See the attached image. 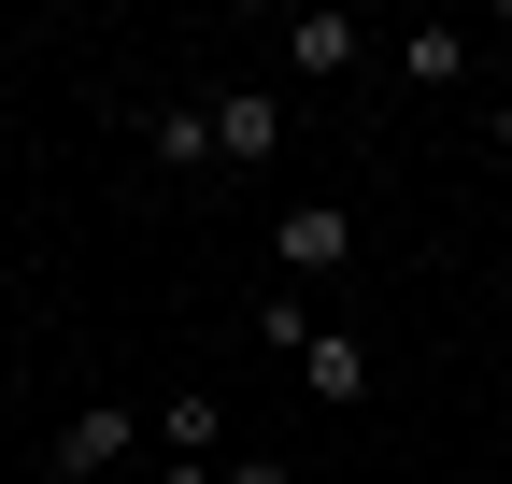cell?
<instances>
[{"instance_id":"2","label":"cell","mask_w":512,"mask_h":484,"mask_svg":"<svg viewBox=\"0 0 512 484\" xmlns=\"http://www.w3.org/2000/svg\"><path fill=\"white\" fill-rule=\"evenodd\" d=\"M271 257H285V271H342V257H356V214H342V200H285V214H271Z\"/></svg>"},{"instance_id":"7","label":"cell","mask_w":512,"mask_h":484,"mask_svg":"<svg viewBox=\"0 0 512 484\" xmlns=\"http://www.w3.org/2000/svg\"><path fill=\"white\" fill-rule=\"evenodd\" d=\"M143 428H157L171 456H214V442H228V413H214V385H185V399H157V413H143Z\"/></svg>"},{"instance_id":"4","label":"cell","mask_w":512,"mask_h":484,"mask_svg":"<svg viewBox=\"0 0 512 484\" xmlns=\"http://www.w3.org/2000/svg\"><path fill=\"white\" fill-rule=\"evenodd\" d=\"M356 57H370V29H356V15H299V29H285V72H313V86L356 72Z\"/></svg>"},{"instance_id":"3","label":"cell","mask_w":512,"mask_h":484,"mask_svg":"<svg viewBox=\"0 0 512 484\" xmlns=\"http://www.w3.org/2000/svg\"><path fill=\"white\" fill-rule=\"evenodd\" d=\"M214 157H228V171L285 157V100H271V86H228V100H214Z\"/></svg>"},{"instance_id":"8","label":"cell","mask_w":512,"mask_h":484,"mask_svg":"<svg viewBox=\"0 0 512 484\" xmlns=\"http://www.w3.org/2000/svg\"><path fill=\"white\" fill-rule=\"evenodd\" d=\"M157 157H171V171H228V157H214V100H157Z\"/></svg>"},{"instance_id":"1","label":"cell","mask_w":512,"mask_h":484,"mask_svg":"<svg viewBox=\"0 0 512 484\" xmlns=\"http://www.w3.org/2000/svg\"><path fill=\"white\" fill-rule=\"evenodd\" d=\"M157 428H143V413H128V399H86L72 413V428H57V470H72V484H114L128 456H143Z\"/></svg>"},{"instance_id":"5","label":"cell","mask_w":512,"mask_h":484,"mask_svg":"<svg viewBox=\"0 0 512 484\" xmlns=\"http://www.w3.org/2000/svg\"><path fill=\"white\" fill-rule=\"evenodd\" d=\"M384 57H399V86H427V100H441V86L470 72V29H441V15H427V29H399Z\"/></svg>"},{"instance_id":"10","label":"cell","mask_w":512,"mask_h":484,"mask_svg":"<svg viewBox=\"0 0 512 484\" xmlns=\"http://www.w3.org/2000/svg\"><path fill=\"white\" fill-rule=\"evenodd\" d=\"M228 484H285V456H228Z\"/></svg>"},{"instance_id":"6","label":"cell","mask_w":512,"mask_h":484,"mask_svg":"<svg viewBox=\"0 0 512 484\" xmlns=\"http://www.w3.org/2000/svg\"><path fill=\"white\" fill-rule=\"evenodd\" d=\"M299 371H313V399H370V342H356V328H313Z\"/></svg>"},{"instance_id":"9","label":"cell","mask_w":512,"mask_h":484,"mask_svg":"<svg viewBox=\"0 0 512 484\" xmlns=\"http://www.w3.org/2000/svg\"><path fill=\"white\" fill-rule=\"evenodd\" d=\"M143 484H228V470H214V456H157Z\"/></svg>"}]
</instances>
